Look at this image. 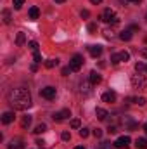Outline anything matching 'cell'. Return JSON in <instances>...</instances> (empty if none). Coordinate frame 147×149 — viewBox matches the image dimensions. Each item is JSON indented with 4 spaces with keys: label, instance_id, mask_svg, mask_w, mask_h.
I'll return each mask as SVG.
<instances>
[{
    "label": "cell",
    "instance_id": "c3c4849f",
    "mask_svg": "<svg viewBox=\"0 0 147 149\" xmlns=\"http://www.w3.org/2000/svg\"><path fill=\"white\" fill-rule=\"evenodd\" d=\"M146 19H147V16H146Z\"/></svg>",
    "mask_w": 147,
    "mask_h": 149
},
{
    "label": "cell",
    "instance_id": "836d02e7",
    "mask_svg": "<svg viewBox=\"0 0 147 149\" xmlns=\"http://www.w3.org/2000/svg\"><path fill=\"white\" fill-rule=\"evenodd\" d=\"M95 30H97V24H94V23H92V24H88V31H90V33H94Z\"/></svg>",
    "mask_w": 147,
    "mask_h": 149
},
{
    "label": "cell",
    "instance_id": "ba28073f",
    "mask_svg": "<svg viewBox=\"0 0 147 149\" xmlns=\"http://www.w3.org/2000/svg\"><path fill=\"white\" fill-rule=\"evenodd\" d=\"M23 148H24V142H23V139H19V137L12 139V141L7 144V149H23Z\"/></svg>",
    "mask_w": 147,
    "mask_h": 149
},
{
    "label": "cell",
    "instance_id": "2e32d148",
    "mask_svg": "<svg viewBox=\"0 0 147 149\" xmlns=\"http://www.w3.org/2000/svg\"><path fill=\"white\" fill-rule=\"evenodd\" d=\"M24 42H26L24 33H23V31H21V33H17V37H16V45H17V47H23V45H24Z\"/></svg>",
    "mask_w": 147,
    "mask_h": 149
},
{
    "label": "cell",
    "instance_id": "60d3db41",
    "mask_svg": "<svg viewBox=\"0 0 147 149\" xmlns=\"http://www.w3.org/2000/svg\"><path fill=\"white\" fill-rule=\"evenodd\" d=\"M90 2H92V3H95V5H97V3H101V2H102V0H90Z\"/></svg>",
    "mask_w": 147,
    "mask_h": 149
},
{
    "label": "cell",
    "instance_id": "ffe728a7",
    "mask_svg": "<svg viewBox=\"0 0 147 149\" xmlns=\"http://www.w3.org/2000/svg\"><path fill=\"white\" fill-rule=\"evenodd\" d=\"M57 63H59L57 59H49V61L45 63V68H49V70H52L54 66H57Z\"/></svg>",
    "mask_w": 147,
    "mask_h": 149
},
{
    "label": "cell",
    "instance_id": "30bf717a",
    "mask_svg": "<svg viewBox=\"0 0 147 149\" xmlns=\"http://www.w3.org/2000/svg\"><path fill=\"white\" fill-rule=\"evenodd\" d=\"M102 101H104V102H114V101H116V92H112V90L104 92V94H102Z\"/></svg>",
    "mask_w": 147,
    "mask_h": 149
},
{
    "label": "cell",
    "instance_id": "44dd1931",
    "mask_svg": "<svg viewBox=\"0 0 147 149\" xmlns=\"http://www.w3.org/2000/svg\"><path fill=\"white\" fill-rule=\"evenodd\" d=\"M21 125H23V128H28L31 125V116H24L23 121H21Z\"/></svg>",
    "mask_w": 147,
    "mask_h": 149
},
{
    "label": "cell",
    "instance_id": "e575fe53",
    "mask_svg": "<svg viewBox=\"0 0 147 149\" xmlns=\"http://www.w3.org/2000/svg\"><path fill=\"white\" fill-rule=\"evenodd\" d=\"M33 59H35V63H42V56H40L38 52H35V56H33Z\"/></svg>",
    "mask_w": 147,
    "mask_h": 149
},
{
    "label": "cell",
    "instance_id": "4dcf8cb0",
    "mask_svg": "<svg viewBox=\"0 0 147 149\" xmlns=\"http://www.w3.org/2000/svg\"><path fill=\"white\" fill-rule=\"evenodd\" d=\"M81 92H85V94H88V92H90V88H88V85H87V83H81Z\"/></svg>",
    "mask_w": 147,
    "mask_h": 149
},
{
    "label": "cell",
    "instance_id": "8fae6325",
    "mask_svg": "<svg viewBox=\"0 0 147 149\" xmlns=\"http://www.w3.org/2000/svg\"><path fill=\"white\" fill-rule=\"evenodd\" d=\"M14 121V113L12 111H5L2 114V123L3 125H9V123H12Z\"/></svg>",
    "mask_w": 147,
    "mask_h": 149
},
{
    "label": "cell",
    "instance_id": "9a60e30c",
    "mask_svg": "<svg viewBox=\"0 0 147 149\" xmlns=\"http://www.w3.org/2000/svg\"><path fill=\"white\" fill-rule=\"evenodd\" d=\"M101 80H102V76L97 73V71H92V73H90V83H92V85L101 83Z\"/></svg>",
    "mask_w": 147,
    "mask_h": 149
},
{
    "label": "cell",
    "instance_id": "8992f818",
    "mask_svg": "<svg viewBox=\"0 0 147 149\" xmlns=\"http://www.w3.org/2000/svg\"><path fill=\"white\" fill-rule=\"evenodd\" d=\"M130 146V137L128 135H123V137H118L116 141H114V148H128Z\"/></svg>",
    "mask_w": 147,
    "mask_h": 149
},
{
    "label": "cell",
    "instance_id": "7402d4cb",
    "mask_svg": "<svg viewBox=\"0 0 147 149\" xmlns=\"http://www.w3.org/2000/svg\"><path fill=\"white\" fill-rule=\"evenodd\" d=\"M119 59H121V63H123V61L126 63V61L130 59V54H128L126 50H123V52H119Z\"/></svg>",
    "mask_w": 147,
    "mask_h": 149
},
{
    "label": "cell",
    "instance_id": "8d00e7d4",
    "mask_svg": "<svg viewBox=\"0 0 147 149\" xmlns=\"http://www.w3.org/2000/svg\"><path fill=\"white\" fill-rule=\"evenodd\" d=\"M81 17H85V19H87V17H90V12H88L87 9H85V10H81Z\"/></svg>",
    "mask_w": 147,
    "mask_h": 149
},
{
    "label": "cell",
    "instance_id": "7c38bea8",
    "mask_svg": "<svg viewBox=\"0 0 147 149\" xmlns=\"http://www.w3.org/2000/svg\"><path fill=\"white\" fill-rule=\"evenodd\" d=\"M132 31H133V28H132V26H130L128 30H123V31H121V35H119V38H121V40H125V42L132 40V37H133V33H132Z\"/></svg>",
    "mask_w": 147,
    "mask_h": 149
},
{
    "label": "cell",
    "instance_id": "d4e9b609",
    "mask_svg": "<svg viewBox=\"0 0 147 149\" xmlns=\"http://www.w3.org/2000/svg\"><path fill=\"white\" fill-rule=\"evenodd\" d=\"M144 70H146V64H144V63H137V64H135V71H137V73H142Z\"/></svg>",
    "mask_w": 147,
    "mask_h": 149
},
{
    "label": "cell",
    "instance_id": "9c48e42d",
    "mask_svg": "<svg viewBox=\"0 0 147 149\" xmlns=\"http://www.w3.org/2000/svg\"><path fill=\"white\" fill-rule=\"evenodd\" d=\"M88 52H90L92 57H99V56L102 54V47H101V45H90V47H88Z\"/></svg>",
    "mask_w": 147,
    "mask_h": 149
},
{
    "label": "cell",
    "instance_id": "7a4b0ae2",
    "mask_svg": "<svg viewBox=\"0 0 147 149\" xmlns=\"http://www.w3.org/2000/svg\"><path fill=\"white\" fill-rule=\"evenodd\" d=\"M101 21L116 24V23H118L119 19H118V16L114 14V10H111V9H104V10H102V14H101Z\"/></svg>",
    "mask_w": 147,
    "mask_h": 149
},
{
    "label": "cell",
    "instance_id": "74e56055",
    "mask_svg": "<svg viewBox=\"0 0 147 149\" xmlns=\"http://www.w3.org/2000/svg\"><path fill=\"white\" fill-rule=\"evenodd\" d=\"M101 149H111L109 142H102V144H101Z\"/></svg>",
    "mask_w": 147,
    "mask_h": 149
},
{
    "label": "cell",
    "instance_id": "277c9868",
    "mask_svg": "<svg viewBox=\"0 0 147 149\" xmlns=\"http://www.w3.org/2000/svg\"><path fill=\"white\" fill-rule=\"evenodd\" d=\"M132 85H133L135 88H144V87L147 85L146 76H144V74H140V73L133 74V76H132Z\"/></svg>",
    "mask_w": 147,
    "mask_h": 149
},
{
    "label": "cell",
    "instance_id": "e0dca14e",
    "mask_svg": "<svg viewBox=\"0 0 147 149\" xmlns=\"http://www.w3.org/2000/svg\"><path fill=\"white\" fill-rule=\"evenodd\" d=\"M28 16H30V19H38V16H40V9H38V7H31L30 12H28Z\"/></svg>",
    "mask_w": 147,
    "mask_h": 149
},
{
    "label": "cell",
    "instance_id": "5b68a950",
    "mask_svg": "<svg viewBox=\"0 0 147 149\" xmlns=\"http://www.w3.org/2000/svg\"><path fill=\"white\" fill-rule=\"evenodd\" d=\"M55 94H57V90H55L54 87H45V88H42V90H40V95H42L43 99H47V101L55 99Z\"/></svg>",
    "mask_w": 147,
    "mask_h": 149
},
{
    "label": "cell",
    "instance_id": "f35d334b",
    "mask_svg": "<svg viewBox=\"0 0 147 149\" xmlns=\"http://www.w3.org/2000/svg\"><path fill=\"white\" fill-rule=\"evenodd\" d=\"M69 71H71V70H69V66H68V68H62V74H64V76H68Z\"/></svg>",
    "mask_w": 147,
    "mask_h": 149
},
{
    "label": "cell",
    "instance_id": "603a6c76",
    "mask_svg": "<svg viewBox=\"0 0 147 149\" xmlns=\"http://www.w3.org/2000/svg\"><path fill=\"white\" fill-rule=\"evenodd\" d=\"M104 37L107 38V40H112V38H114V33H112V30L106 28V30H104Z\"/></svg>",
    "mask_w": 147,
    "mask_h": 149
},
{
    "label": "cell",
    "instance_id": "d590c367",
    "mask_svg": "<svg viewBox=\"0 0 147 149\" xmlns=\"http://www.w3.org/2000/svg\"><path fill=\"white\" fill-rule=\"evenodd\" d=\"M107 132H109V134H116V132H118V127H116V125H112V127H109V130H107Z\"/></svg>",
    "mask_w": 147,
    "mask_h": 149
},
{
    "label": "cell",
    "instance_id": "1f68e13d",
    "mask_svg": "<svg viewBox=\"0 0 147 149\" xmlns=\"http://www.w3.org/2000/svg\"><path fill=\"white\" fill-rule=\"evenodd\" d=\"M94 135H95L97 139H99V137H102V130H101V128H95V130H94Z\"/></svg>",
    "mask_w": 147,
    "mask_h": 149
},
{
    "label": "cell",
    "instance_id": "484cf974",
    "mask_svg": "<svg viewBox=\"0 0 147 149\" xmlns=\"http://www.w3.org/2000/svg\"><path fill=\"white\" fill-rule=\"evenodd\" d=\"M130 101H133V102L139 104V106H144V104H146V99H144V97H135V99H130Z\"/></svg>",
    "mask_w": 147,
    "mask_h": 149
},
{
    "label": "cell",
    "instance_id": "ee69618b",
    "mask_svg": "<svg viewBox=\"0 0 147 149\" xmlns=\"http://www.w3.org/2000/svg\"><path fill=\"white\" fill-rule=\"evenodd\" d=\"M55 2H57V3H62V2H66V0H55Z\"/></svg>",
    "mask_w": 147,
    "mask_h": 149
},
{
    "label": "cell",
    "instance_id": "6da1fadb",
    "mask_svg": "<svg viewBox=\"0 0 147 149\" xmlns=\"http://www.w3.org/2000/svg\"><path fill=\"white\" fill-rule=\"evenodd\" d=\"M7 99H9V104L17 111H24L31 106V94L28 88H23V87L12 88L7 95Z\"/></svg>",
    "mask_w": 147,
    "mask_h": 149
},
{
    "label": "cell",
    "instance_id": "52a82bcc",
    "mask_svg": "<svg viewBox=\"0 0 147 149\" xmlns=\"http://www.w3.org/2000/svg\"><path fill=\"white\" fill-rule=\"evenodd\" d=\"M68 116H71V111H69V109H62V111L54 113V114H52L54 121H62V120H66Z\"/></svg>",
    "mask_w": 147,
    "mask_h": 149
},
{
    "label": "cell",
    "instance_id": "d6a6232c",
    "mask_svg": "<svg viewBox=\"0 0 147 149\" xmlns=\"http://www.w3.org/2000/svg\"><path fill=\"white\" fill-rule=\"evenodd\" d=\"M71 127L73 128H80V120H73L71 121Z\"/></svg>",
    "mask_w": 147,
    "mask_h": 149
},
{
    "label": "cell",
    "instance_id": "7dc6e473",
    "mask_svg": "<svg viewBox=\"0 0 147 149\" xmlns=\"http://www.w3.org/2000/svg\"><path fill=\"white\" fill-rule=\"evenodd\" d=\"M146 71H147V66H146Z\"/></svg>",
    "mask_w": 147,
    "mask_h": 149
},
{
    "label": "cell",
    "instance_id": "ab89813d",
    "mask_svg": "<svg viewBox=\"0 0 147 149\" xmlns=\"http://www.w3.org/2000/svg\"><path fill=\"white\" fill-rule=\"evenodd\" d=\"M37 144L40 146V148H43V146H45V142H43V141H37Z\"/></svg>",
    "mask_w": 147,
    "mask_h": 149
},
{
    "label": "cell",
    "instance_id": "f546056e",
    "mask_svg": "<svg viewBox=\"0 0 147 149\" xmlns=\"http://www.w3.org/2000/svg\"><path fill=\"white\" fill-rule=\"evenodd\" d=\"M61 137H62V141H69V139H71V134H69V132H62Z\"/></svg>",
    "mask_w": 147,
    "mask_h": 149
},
{
    "label": "cell",
    "instance_id": "f6af8a7d",
    "mask_svg": "<svg viewBox=\"0 0 147 149\" xmlns=\"http://www.w3.org/2000/svg\"><path fill=\"white\" fill-rule=\"evenodd\" d=\"M74 149H85V148H81V146H76V148H74Z\"/></svg>",
    "mask_w": 147,
    "mask_h": 149
},
{
    "label": "cell",
    "instance_id": "4fadbf2b",
    "mask_svg": "<svg viewBox=\"0 0 147 149\" xmlns=\"http://www.w3.org/2000/svg\"><path fill=\"white\" fill-rule=\"evenodd\" d=\"M95 116H97L101 121H104V120H107L109 113L106 111V109H102V108H97V109H95Z\"/></svg>",
    "mask_w": 147,
    "mask_h": 149
},
{
    "label": "cell",
    "instance_id": "d6986e66",
    "mask_svg": "<svg viewBox=\"0 0 147 149\" xmlns=\"http://www.w3.org/2000/svg\"><path fill=\"white\" fill-rule=\"evenodd\" d=\"M45 130H47V125H45V123H40V125L35 127V130H33V132H35V134H43Z\"/></svg>",
    "mask_w": 147,
    "mask_h": 149
},
{
    "label": "cell",
    "instance_id": "bcb514c9",
    "mask_svg": "<svg viewBox=\"0 0 147 149\" xmlns=\"http://www.w3.org/2000/svg\"><path fill=\"white\" fill-rule=\"evenodd\" d=\"M144 130H146V134H147V123H146V127H144Z\"/></svg>",
    "mask_w": 147,
    "mask_h": 149
},
{
    "label": "cell",
    "instance_id": "ac0fdd59",
    "mask_svg": "<svg viewBox=\"0 0 147 149\" xmlns=\"http://www.w3.org/2000/svg\"><path fill=\"white\" fill-rule=\"evenodd\" d=\"M135 146H137V149H147V139H137Z\"/></svg>",
    "mask_w": 147,
    "mask_h": 149
},
{
    "label": "cell",
    "instance_id": "cb8c5ba5",
    "mask_svg": "<svg viewBox=\"0 0 147 149\" xmlns=\"http://www.w3.org/2000/svg\"><path fill=\"white\" fill-rule=\"evenodd\" d=\"M111 63H112V64H119V63H121L119 54H112V56H111Z\"/></svg>",
    "mask_w": 147,
    "mask_h": 149
},
{
    "label": "cell",
    "instance_id": "3957f363",
    "mask_svg": "<svg viewBox=\"0 0 147 149\" xmlns=\"http://www.w3.org/2000/svg\"><path fill=\"white\" fill-rule=\"evenodd\" d=\"M81 66H83V57L80 54H74L71 57V61H69V70L71 71H80Z\"/></svg>",
    "mask_w": 147,
    "mask_h": 149
},
{
    "label": "cell",
    "instance_id": "5bb4252c",
    "mask_svg": "<svg viewBox=\"0 0 147 149\" xmlns=\"http://www.w3.org/2000/svg\"><path fill=\"white\" fill-rule=\"evenodd\" d=\"M2 21H3L5 24H10L12 16H10V10H9V9H3V10H2Z\"/></svg>",
    "mask_w": 147,
    "mask_h": 149
},
{
    "label": "cell",
    "instance_id": "83f0119b",
    "mask_svg": "<svg viewBox=\"0 0 147 149\" xmlns=\"http://www.w3.org/2000/svg\"><path fill=\"white\" fill-rule=\"evenodd\" d=\"M88 134H90V132H88V128H80V137H83V139H85V137H88Z\"/></svg>",
    "mask_w": 147,
    "mask_h": 149
},
{
    "label": "cell",
    "instance_id": "f1b7e54d",
    "mask_svg": "<svg viewBox=\"0 0 147 149\" xmlns=\"http://www.w3.org/2000/svg\"><path fill=\"white\" fill-rule=\"evenodd\" d=\"M12 3H14V7H16V9H21V7H23V3H24V0H12Z\"/></svg>",
    "mask_w": 147,
    "mask_h": 149
},
{
    "label": "cell",
    "instance_id": "b9f144b4",
    "mask_svg": "<svg viewBox=\"0 0 147 149\" xmlns=\"http://www.w3.org/2000/svg\"><path fill=\"white\" fill-rule=\"evenodd\" d=\"M142 56H144V57H147V49H144V50H142Z\"/></svg>",
    "mask_w": 147,
    "mask_h": 149
},
{
    "label": "cell",
    "instance_id": "7bdbcfd3",
    "mask_svg": "<svg viewBox=\"0 0 147 149\" xmlns=\"http://www.w3.org/2000/svg\"><path fill=\"white\" fill-rule=\"evenodd\" d=\"M128 2H132V3H140V0H128Z\"/></svg>",
    "mask_w": 147,
    "mask_h": 149
},
{
    "label": "cell",
    "instance_id": "4316f807",
    "mask_svg": "<svg viewBox=\"0 0 147 149\" xmlns=\"http://www.w3.org/2000/svg\"><path fill=\"white\" fill-rule=\"evenodd\" d=\"M28 47H30L33 52H38V43H37V42H30V43H28Z\"/></svg>",
    "mask_w": 147,
    "mask_h": 149
}]
</instances>
